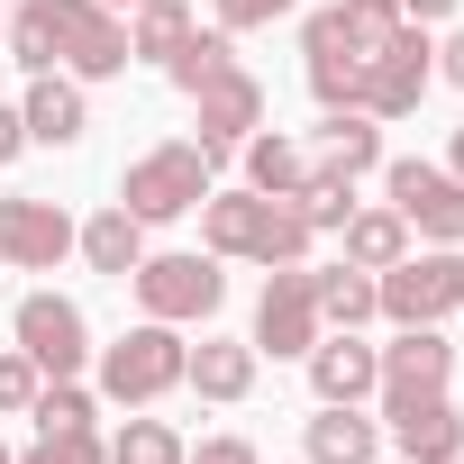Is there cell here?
I'll return each mask as SVG.
<instances>
[{
	"label": "cell",
	"mask_w": 464,
	"mask_h": 464,
	"mask_svg": "<svg viewBox=\"0 0 464 464\" xmlns=\"http://www.w3.org/2000/svg\"><path fill=\"white\" fill-rule=\"evenodd\" d=\"M10 55L28 73H55V55H64L82 82H110V73H128V28L101 10V0H19Z\"/></svg>",
	"instance_id": "cell-1"
},
{
	"label": "cell",
	"mask_w": 464,
	"mask_h": 464,
	"mask_svg": "<svg viewBox=\"0 0 464 464\" xmlns=\"http://www.w3.org/2000/svg\"><path fill=\"white\" fill-rule=\"evenodd\" d=\"M200 237L209 256H246V265H301L319 227L301 218V200H265V191H209L200 200Z\"/></svg>",
	"instance_id": "cell-2"
},
{
	"label": "cell",
	"mask_w": 464,
	"mask_h": 464,
	"mask_svg": "<svg viewBox=\"0 0 464 464\" xmlns=\"http://www.w3.org/2000/svg\"><path fill=\"white\" fill-rule=\"evenodd\" d=\"M182 364H191V346H182L164 319H146V328H128L119 346H101V392H110L119 410H146V401H164V392L182 382Z\"/></svg>",
	"instance_id": "cell-3"
},
{
	"label": "cell",
	"mask_w": 464,
	"mask_h": 464,
	"mask_svg": "<svg viewBox=\"0 0 464 464\" xmlns=\"http://www.w3.org/2000/svg\"><path fill=\"white\" fill-rule=\"evenodd\" d=\"M373 301H382V319H401V328H437L446 310H464V256H455V246L401 256V265L373 274Z\"/></svg>",
	"instance_id": "cell-4"
},
{
	"label": "cell",
	"mask_w": 464,
	"mask_h": 464,
	"mask_svg": "<svg viewBox=\"0 0 464 464\" xmlns=\"http://www.w3.org/2000/svg\"><path fill=\"white\" fill-rule=\"evenodd\" d=\"M209 200V155L200 146H155V155H137L128 164V182H119V209L128 218H182V209H200Z\"/></svg>",
	"instance_id": "cell-5"
},
{
	"label": "cell",
	"mask_w": 464,
	"mask_h": 464,
	"mask_svg": "<svg viewBox=\"0 0 464 464\" xmlns=\"http://www.w3.org/2000/svg\"><path fill=\"white\" fill-rule=\"evenodd\" d=\"M437 82V46L419 37V19H401L373 55H364V119H410Z\"/></svg>",
	"instance_id": "cell-6"
},
{
	"label": "cell",
	"mask_w": 464,
	"mask_h": 464,
	"mask_svg": "<svg viewBox=\"0 0 464 464\" xmlns=\"http://www.w3.org/2000/svg\"><path fill=\"white\" fill-rule=\"evenodd\" d=\"M128 283H137L146 319H164V328H182V319H209V310L227 301V274H218V256H146Z\"/></svg>",
	"instance_id": "cell-7"
},
{
	"label": "cell",
	"mask_w": 464,
	"mask_h": 464,
	"mask_svg": "<svg viewBox=\"0 0 464 464\" xmlns=\"http://www.w3.org/2000/svg\"><path fill=\"white\" fill-rule=\"evenodd\" d=\"M319 283H310V265H274V283H265V301H256V355H310L319 346Z\"/></svg>",
	"instance_id": "cell-8"
},
{
	"label": "cell",
	"mask_w": 464,
	"mask_h": 464,
	"mask_svg": "<svg viewBox=\"0 0 464 464\" xmlns=\"http://www.w3.org/2000/svg\"><path fill=\"white\" fill-rule=\"evenodd\" d=\"M392 209L419 227V237H437V246H464V182H455V173H437V164L401 155V164H392Z\"/></svg>",
	"instance_id": "cell-9"
},
{
	"label": "cell",
	"mask_w": 464,
	"mask_h": 464,
	"mask_svg": "<svg viewBox=\"0 0 464 464\" xmlns=\"http://www.w3.org/2000/svg\"><path fill=\"white\" fill-rule=\"evenodd\" d=\"M191 101H200V137H191V146H200L209 164H218L227 146H237V137H256V128H265V82H256L246 64H227V73H209V82H200Z\"/></svg>",
	"instance_id": "cell-10"
},
{
	"label": "cell",
	"mask_w": 464,
	"mask_h": 464,
	"mask_svg": "<svg viewBox=\"0 0 464 464\" xmlns=\"http://www.w3.org/2000/svg\"><path fill=\"white\" fill-rule=\"evenodd\" d=\"M64 256H73V218H64L55 200H28V191H10V200H0V265L55 274Z\"/></svg>",
	"instance_id": "cell-11"
},
{
	"label": "cell",
	"mask_w": 464,
	"mask_h": 464,
	"mask_svg": "<svg viewBox=\"0 0 464 464\" xmlns=\"http://www.w3.org/2000/svg\"><path fill=\"white\" fill-rule=\"evenodd\" d=\"M19 346H28L37 373H55V382L92 364V328H82V310L55 301V292H28V301H19Z\"/></svg>",
	"instance_id": "cell-12"
},
{
	"label": "cell",
	"mask_w": 464,
	"mask_h": 464,
	"mask_svg": "<svg viewBox=\"0 0 464 464\" xmlns=\"http://www.w3.org/2000/svg\"><path fill=\"white\" fill-rule=\"evenodd\" d=\"M392 28H401V0H337V10H319L301 28V55H355L364 64Z\"/></svg>",
	"instance_id": "cell-13"
},
{
	"label": "cell",
	"mask_w": 464,
	"mask_h": 464,
	"mask_svg": "<svg viewBox=\"0 0 464 464\" xmlns=\"http://www.w3.org/2000/svg\"><path fill=\"white\" fill-rule=\"evenodd\" d=\"M382 419H392V437H401V464H455V455H464V419L446 410V392L392 401Z\"/></svg>",
	"instance_id": "cell-14"
},
{
	"label": "cell",
	"mask_w": 464,
	"mask_h": 464,
	"mask_svg": "<svg viewBox=\"0 0 464 464\" xmlns=\"http://www.w3.org/2000/svg\"><path fill=\"white\" fill-rule=\"evenodd\" d=\"M455 373V346L437 328H401V346L382 355V401H419V392H446Z\"/></svg>",
	"instance_id": "cell-15"
},
{
	"label": "cell",
	"mask_w": 464,
	"mask_h": 464,
	"mask_svg": "<svg viewBox=\"0 0 464 464\" xmlns=\"http://www.w3.org/2000/svg\"><path fill=\"white\" fill-rule=\"evenodd\" d=\"M310 382H319V401H364V392H382V355L346 328V337H319L310 346Z\"/></svg>",
	"instance_id": "cell-16"
},
{
	"label": "cell",
	"mask_w": 464,
	"mask_h": 464,
	"mask_svg": "<svg viewBox=\"0 0 464 464\" xmlns=\"http://www.w3.org/2000/svg\"><path fill=\"white\" fill-rule=\"evenodd\" d=\"M73 246H82V265L92 274H110V283H128L137 265H146V218H128L119 200L92 218V227H73Z\"/></svg>",
	"instance_id": "cell-17"
},
{
	"label": "cell",
	"mask_w": 464,
	"mask_h": 464,
	"mask_svg": "<svg viewBox=\"0 0 464 464\" xmlns=\"http://www.w3.org/2000/svg\"><path fill=\"white\" fill-rule=\"evenodd\" d=\"M310 164L355 182V173H373V164H382V128H373L364 110H328V119H319V146H310Z\"/></svg>",
	"instance_id": "cell-18"
},
{
	"label": "cell",
	"mask_w": 464,
	"mask_h": 464,
	"mask_svg": "<svg viewBox=\"0 0 464 464\" xmlns=\"http://www.w3.org/2000/svg\"><path fill=\"white\" fill-rule=\"evenodd\" d=\"M182 382H191L200 401H246V392H256V346H237V337H200L191 364H182Z\"/></svg>",
	"instance_id": "cell-19"
},
{
	"label": "cell",
	"mask_w": 464,
	"mask_h": 464,
	"mask_svg": "<svg viewBox=\"0 0 464 464\" xmlns=\"http://www.w3.org/2000/svg\"><path fill=\"white\" fill-rule=\"evenodd\" d=\"M19 119H28V137H37V146H73V137L92 128V110H82V82H64V73H37Z\"/></svg>",
	"instance_id": "cell-20"
},
{
	"label": "cell",
	"mask_w": 464,
	"mask_h": 464,
	"mask_svg": "<svg viewBox=\"0 0 464 464\" xmlns=\"http://www.w3.org/2000/svg\"><path fill=\"white\" fill-rule=\"evenodd\" d=\"M373 455H382V437H373V419L355 401H328L310 419V464H373Z\"/></svg>",
	"instance_id": "cell-21"
},
{
	"label": "cell",
	"mask_w": 464,
	"mask_h": 464,
	"mask_svg": "<svg viewBox=\"0 0 464 464\" xmlns=\"http://www.w3.org/2000/svg\"><path fill=\"white\" fill-rule=\"evenodd\" d=\"M301 182H310V146H292V137H246V191L301 200Z\"/></svg>",
	"instance_id": "cell-22"
},
{
	"label": "cell",
	"mask_w": 464,
	"mask_h": 464,
	"mask_svg": "<svg viewBox=\"0 0 464 464\" xmlns=\"http://www.w3.org/2000/svg\"><path fill=\"white\" fill-rule=\"evenodd\" d=\"M401 256H410V218H401V209H346V265L382 274V265H401Z\"/></svg>",
	"instance_id": "cell-23"
},
{
	"label": "cell",
	"mask_w": 464,
	"mask_h": 464,
	"mask_svg": "<svg viewBox=\"0 0 464 464\" xmlns=\"http://www.w3.org/2000/svg\"><path fill=\"white\" fill-rule=\"evenodd\" d=\"M310 283H319V319H337V328H364V319L382 310L364 265H328V274H310Z\"/></svg>",
	"instance_id": "cell-24"
},
{
	"label": "cell",
	"mask_w": 464,
	"mask_h": 464,
	"mask_svg": "<svg viewBox=\"0 0 464 464\" xmlns=\"http://www.w3.org/2000/svg\"><path fill=\"white\" fill-rule=\"evenodd\" d=\"M191 37V10L182 0H146L137 10V28H128V55H155V64H173V46Z\"/></svg>",
	"instance_id": "cell-25"
},
{
	"label": "cell",
	"mask_w": 464,
	"mask_h": 464,
	"mask_svg": "<svg viewBox=\"0 0 464 464\" xmlns=\"http://www.w3.org/2000/svg\"><path fill=\"white\" fill-rule=\"evenodd\" d=\"M227 64H237V55H227V37H200V28H191V37L173 46V64H164V73H173V92H200V82H209V73H227Z\"/></svg>",
	"instance_id": "cell-26"
},
{
	"label": "cell",
	"mask_w": 464,
	"mask_h": 464,
	"mask_svg": "<svg viewBox=\"0 0 464 464\" xmlns=\"http://www.w3.org/2000/svg\"><path fill=\"white\" fill-rule=\"evenodd\" d=\"M310 92H319V110H364V64L355 55H310Z\"/></svg>",
	"instance_id": "cell-27"
},
{
	"label": "cell",
	"mask_w": 464,
	"mask_h": 464,
	"mask_svg": "<svg viewBox=\"0 0 464 464\" xmlns=\"http://www.w3.org/2000/svg\"><path fill=\"white\" fill-rule=\"evenodd\" d=\"M28 419H37V437H46V428H92V392H82L73 373H64V382H37Z\"/></svg>",
	"instance_id": "cell-28"
},
{
	"label": "cell",
	"mask_w": 464,
	"mask_h": 464,
	"mask_svg": "<svg viewBox=\"0 0 464 464\" xmlns=\"http://www.w3.org/2000/svg\"><path fill=\"white\" fill-rule=\"evenodd\" d=\"M110 464H182V437H173L164 419H128L119 446H110Z\"/></svg>",
	"instance_id": "cell-29"
},
{
	"label": "cell",
	"mask_w": 464,
	"mask_h": 464,
	"mask_svg": "<svg viewBox=\"0 0 464 464\" xmlns=\"http://www.w3.org/2000/svg\"><path fill=\"white\" fill-rule=\"evenodd\" d=\"M346 209H355V182L310 164V182H301V218H310V227H346Z\"/></svg>",
	"instance_id": "cell-30"
},
{
	"label": "cell",
	"mask_w": 464,
	"mask_h": 464,
	"mask_svg": "<svg viewBox=\"0 0 464 464\" xmlns=\"http://www.w3.org/2000/svg\"><path fill=\"white\" fill-rule=\"evenodd\" d=\"M19 464H110V446H101L92 428H46V437L19 455Z\"/></svg>",
	"instance_id": "cell-31"
},
{
	"label": "cell",
	"mask_w": 464,
	"mask_h": 464,
	"mask_svg": "<svg viewBox=\"0 0 464 464\" xmlns=\"http://www.w3.org/2000/svg\"><path fill=\"white\" fill-rule=\"evenodd\" d=\"M37 382H46V373H37V355H28V346L0 355V410H28V401H37Z\"/></svg>",
	"instance_id": "cell-32"
},
{
	"label": "cell",
	"mask_w": 464,
	"mask_h": 464,
	"mask_svg": "<svg viewBox=\"0 0 464 464\" xmlns=\"http://www.w3.org/2000/svg\"><path fill=\"white\" fill-rule=\"evenodd\" d=\"M283 10H292V0H218V28H265Z\"/></svg>",
	"instance_id": "cell-33"
},
{
	"label": "cell",
	"mask_w": 464,
	"mask_h": 464,
	"mask_svg": "<svg viewBox=\"0 0 464 464\" xmlns=\"http://www.w3.org/2000/svg\"><path fill=\"white\" fill-rule=\"evenodd\" d=\"M182 464H256V446H246V437H209V446L182 455Z\"/></svg>",
	"instance_id": "cell-34"
},
{
	"label": "cell",
	"mask_w": 464,
	"mask_h": 464,
	"mask_svg": "<svg viewBox=\"0 0 464 464\" xmlns=\"http://www.w3.org/2000/svg\"><path fill=\"white\" fill-rule=\"evenodd\" d=\"M19 146H28V119H19V110H0V164H10Z\"/></svg>",
	"instance_id": "cell-35"
},
{
	"label": "cell",
	"mask_w": 464,
	"mask_h": 464,
	"mask_svg": "<svg viewBox=\"0 0 464 464\" xmlns=\"http://www.w3.org/2000/svg\"><path fill=\"white\" fill-rule=\"evenodd\" d=\"M437 73H446V82H455V92H464V28H455V37H446V55H437Z\"/></svg>",
	"instance_id": "cell-36"
},
{
	"label": "cell",
	"mask_w": 464,
	"mask_h": 464,
	"mask_svg": "<svg viewBox=\"0 0 464 464\" xmlns=\"http://www.w3.org/2000/svg\"><path fill=\"white\" fill-rule=\"evenodd\" d=\"M401 19H419V28L428 19H455V0H401Z\"/></svg>",
	"instance_id": "cell-37"
},
{
	"label": "cell",
	"mask_w": 464,
	"mask_h": 464,
	"mask_svg": "<svg viewBox=\"0 0 464 464\" xmlns=\"http://www.w3.org/2000/svg\"><path fill=\"white\" fill-rule=\"evenodd\" d=\"M455 182H464V128H455Z\"/></svg>",
	"instance_id": "cell-38"
},
{
	"label": "cell",
	"mask_w": 464,
	"mask_h": 464,
	"mask_svg": "<svg viewBox=\"0 0 464 464\" xmlns=\"http://www.w3.org/2000/svg\"><path fill=\"white\" fill-rule=\"evenodd\" d=\"M101 10H146V0H101Z\"/></svg>",
	"instance_id": "cell-39"
},
{
	"label": "cell",
	"mask_w": 464,
	"mask_h": 464,
	"mask_svg": "<svg viewBox=\"0 0 464 464\" xmlns=\"http://www.w3.org/2000/svg\"><path fill=\"white\" fill-rule=\"evenodd\" d=\"M0 464H19V455H10V446H0Z\"/></svg>",
	"instance_id": "cell-40"
},
{
	"label": "cell",
	"mask_w": 464,
	"mask_h": 464,
	"mask_svg": "<svg viewBox=\"0 0 464 464\" xmlns=\"http://www.w3.org/2000/svg\"><path fill=\"white\" fill-rule=\"evenodd\" d=\"M0 46H10V28H0Z\"/></svg>",
	"instance_id": "cell-41"
},
{
	"label": "cell",
	"mask_w": 464,
	"mask_h": 464,
	"mask_svg": "<svg viewBox=\"0 0 464 464\" xmlns=\"http://www.w3.org/2000/svg\"><path fill=\"white\" fill-rule=\"evenodd\" d=\"M455 464H464V455H455Z\"/></svg>",
	"instance_id": "cell-42"
}]
</instances>
